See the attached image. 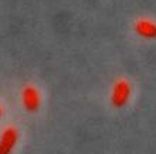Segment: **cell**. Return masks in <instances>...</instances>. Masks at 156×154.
Instances as JSON below:
<instances>
[{
  "label": "cell",
  "mask_w": 156,
  "mask_h": 154,
  "mask_svg": "<svg viewBox=\"0 0 156 154\" xmlns=\"http://www.w3.org/2000/svg\"><path fill=\"white\" fill-rule=\"evenodd\" d=\"M16 131L14 130H7L3 136V140H2V144H0V154H7L12 148V146L16 141Z\"/></svg>",
  "instance_id": "2"
},
{
  "label": "cell",
  "mask_w": 156,
  "mask_h": 154,
  "mask_svg": "<svg viewBox=\"0 0 156 154\" xmlns=\"http://www.w3.org/2000/svg\"><path fill=\"white\" fill-rule=\"evenodd\" d=\"M128 86L126 83H118L115 86V90H114V104L115 106H122L125 104L128 99Z\"/></svg>",
  "instance_id": "1"
},
{
  "label": "cell",
  "mask_w": 156,
  "mask_h": 154,
  "mask_svg": "<svg viewBox=\"0 0 156 154\" xmlns=\"http://www.w3.org/2000/svg\"><path fill=\"white\" fill-rule=\"evenodd\" d=\"M24 103H26V107L29 108V110H31V111L37 107V104H38L37 93L34 92L31 87H29L24 92Z\"/></svg>",
  "instance_id": "3"
}]
</instances>
